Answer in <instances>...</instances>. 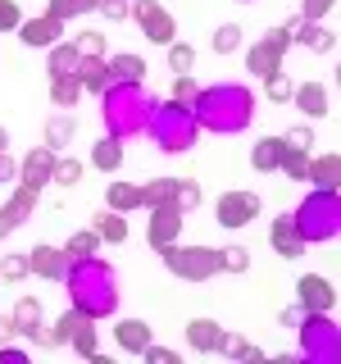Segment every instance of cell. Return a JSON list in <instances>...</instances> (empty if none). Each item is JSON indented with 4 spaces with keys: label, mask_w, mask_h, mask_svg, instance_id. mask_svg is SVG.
<instances>
[{
    "label": "cell",
    "mask_w": 341,
    "mask_h": 364,
    "mask_svg": "<svg viewBox=\"0 0 341 364\" xmlns=\"http://www.w3.org/2000/svg\"><path fill=\"white\" fill-rule=\"evenodd\" d=\"M96 5H100V0H50V5H45V14L68 23V18H77V14H91Z\"/></svg>",
    "instance_id": "8d00e7d4"
},
{
    "label": "cell",
    "mask_w": 341,
    "mask_h": 364,
    "mask_svg": "<svg viewBox=\"0 0 341 364\" xmlns=\"http://www.w3.org/2000/svg\"><path fill=\"white\" fill-rule=\"evenodd\" d=\"M82 178V159H55V182H60V187H73V182Z\"/></svg>",
    "instance_id": "f6af8a7d"
},
{
    "label": "cell",
    "mask_w": 341,
    "mask_h": 364,
    "mask_svg": "<svg viewBox=\"0 0 341 364\" xmlns=\"http://www.w3.org/2000/svg\"><path fill=\"white\" fill-rule=\"evenodd\" d=\"M242 5H255V0H242Z\"/></svg>",
    "instance_id": "6125c7cd"
},
{
    "label": "cell",
    "mask_w": 341,
    "mask_h": 364,
    "mask_svg": "<svg viewBox=\"0 0 341 364\" xmlns=\"http://www.w3.org/2000/svg\"><path fill=\"white\" fill-rule=\"evenodd\" d=\"M114 341H119V350H128V355H141V350L151 346V328H146L141 318H123V323L114 328Z\"/></svg>",
    "instance_id": "7402d4cb"
},
{
    "label": "cell",
    "mask_w": 341,
    "mask_h": 364,
    "mask_svg": "<svg viewBox=\"0 0 341 364\" xmlns=\"http://www.w3.org/2000/svg\"><path fill=\"white\" fill-rule=\"evenodd\" d=\"M301 318H305V310H301V305H291V310L278 314V323H282V328H301Z\"/></svg>",
    "instance_id": "6f0895ef"
},
{
    "label": "cell",
    "mask_w": 341,
    "mask_h": 364,
    "mask_svg": "<svg viewBox=\"0 0 341 364\" xmlns=\"http://www.w3.org/2000/svg\"><path fill=\"white\" fill-rule=\"evenodd\" d=\"M50 100L60 109H73L77 100H82V82H77L73 73H64V77H50Z\"/></svg>",
    "instance_id": "1f68e13d"
},
{
    "label": "cell",
    "mask_w": 341,
    "mask_h": 364,
    "mask_svg": "<svg viewBox=\"0 0 341 364\" xmlns=\"http://www.w3.org/2000/svg\"><path fill=\"white\" fill-rule=\"evenodd\" d=\"M14 333L23 337V341H41V333H45V323H41V301L37 296H23V301H14Z\"/></svg>",
    "instance_id": "e0dca14e"
},
{
    "label": "cell",
    "mask_w": 341,
    "mask_h": 364,
    "mask_svg": "<svg viewBox=\"0 0 341 364\" xmlns=\"http://www.w3.org/2000/svg\"><path fill=\"white\" fill-rule=\"evenodd\" d=\"M37 196H41V191L28 187V182H18V187H14V196L0 205V242H5L14 228H23V223L32 219V210H37Z\"/></svg>",
    "instance_id": "8fae6325"
},
{
    "label": "cell",
    "mask_w": 341,
    "mask_h": 364,
    "mask_svg": "<svg viewBox=\"0 0 341 364\" xmlns=\"http://www.w3.org/2000/svg\"><path fill=\"white\" fill-rule=\"evenodd\" d=\"M73 77L82 82V91H105L109 87V68H105V60H96V55H82L77 68H73Z\"/></svg>",
    "instance_id": "cb8c5ba5"
},
{
    "label": "cell",
    "mask_w": 341,
    "mask_h": 364,
    "mask_svg": "<svg viewBox=\"0 0 341 364\" xmlns=\"http://www.w3.org/2000/svg\"><path fill=\"white\" fill-rule=\"evenodd\" d=\"M77 60H82L77 41H60V46H50V64H45V73L64 77V73H73V68H77Z\"/></svg>",
    "instance_id": "f1b7e54d"
},
{
    "label": "cell",
    "mask_w": 341,
    "mask_h": 364,
    "mask_svg": "<svg viewBox=\"0 0 341 364\" xmlns=\"http://www.w3.org/2000/svg\"><path fill=\"white\" fill-rule=\"evenodd\" d=\"M264 41H269V46H278V50H287V46H291V32H287V28H269V32H264Z\"/></svg>",
    "instance_id": "9f6ffc18"
},
{
    "label": "cell",
    "mask_w": 341,
    "mask_h": 364,
    "mask_svg": "<svg viewBox=\"0 0 341 364\" xmlns=\"http://www.w3.org/2000/svg\"><path fill=\"white\" fill-rule=\"evenodd\" d=\"M64 287L73 310H82L87 318H109L119 310V278L100 255H82V259H68L64 273Z\"/></svg>",
    "instance_id": "6da1fadb"
},
{
    "label": "cell",
    "mask_w": 341,
    "mask_h": 364,
    "mask_svg": "<svg viewBox=\"0 0 341 364\" xmlns=\"http://www.w3.org/2000/svg\"><path fill=\"white\" fill-rule=\"evenodd\" d=\"M5 151H9V132L0 128V155H5Z\"/></svg>",
    "instance_id": "94428289"
},
{
    "label": "cell",
    "mask_w": 341,
    "mask_h": 364,
    "mask_svg": "<svg viewBox=\"0 0 341 364\" xmlns=\"http://www.w3.org/2000/svg\"><path fill=\"white\" fill-rule=\"evenodd\" d=\"M182 223H187V214H182V210H178L173 200L155 205V210H151V223H146V242H151V250L168 246V242H178Z\"/></svg>",
    "instance_id": "30bf717a"
},
{
    "label": "cell",
    "mask_w": 341,
    "mask_h": 364,
    "mask_svg": "<svg viewBox=\"0 0 341 364\" xmlns=\"http://www.w3.org/2000/svg\"><path fill=\"white\" fill-rule=\"evenodd\" d=\"M282 136H264V141H255V151H250V168L255 173H273L278 168V159H282Z\"/></svg>",
    "instance_id": "4316f807"
},
{
    "label": "cell",
    "mask_w": 341,
    "mask_h": 364,
    "mask_svg": "<svg viewBox=\"0 0 341 364\" xmlns=\"http://www.w3.org/2000/svg\"><path fill=\"white\" fill-rule=\"evenodd\" d=\"M282 141H287V146H301V151H310V146H314V132L301 123V128H291L287 136H282Z\"/></svg>",
    "instance_id": "db71d44e"
},
{
    "label": "cell",
    "mask_w": 341,
    "mask_h": 364,
    "mask_svg": "<svg viewBox=\"0 0 341 364\" xmlns=\"http://www.w3.org/2000/svg\"><path fill=\"white\" fill-rule=\"evenodd\" d=\"M146 136H151L159 151L182 155V151H191V146H196L200 123H196V114H191L187 105H178V100H151V114H146Z\"/></svg>",
    "instance_id": "3957f363"
},
{
    "label": "cell",
    "mask_w": 341,
    "mask_h": 364,
    "mask_svg": "<svg viewBox=\"0 0 341 364\" xmlns=\"http://www.w3.org/2000/svg\"><path fill=\"white\" fill-rule=\"evenodd\" d=\"M0 364H28V350H18L14 341H9V346H0Z\"/></svg>",
    "instance_id": "11a10c76"
},
{
    "label": "cell",
    "mask_w": 341,
    "mask_h": 364,
    "mask_svg": "<svg viewBox=\"0 0 341 364\" xmlns=\"http://www.w3.org/2000/svg\"><path fill=\"white\" fill-rule=\"evenodd\" d=\"M32 264H28V255H5L0 259V278H9V282H18V278H28Z\"/></svg>",
    "instance_id": "bcb514c9"
},
{
    "label": "cell",
    "mask_w": 341,
    "mask_h": 364,
    "mask_svg": "<svg viewBox=\"0 0 341 364\" xmlns=\"http://www.w3.org/2000/svg\"><path fill=\"white\" fill-rule=\"evenodd\" d=\"M14 337H18V333H14V318H9V314H0V346H9Z\"/></svg>",
    "instance_id": "91938a15"
},
{
    "label": "cell",
    "mask_w": 341,
    "mask_h": 364,
    "mask_svg": "<svg viewBox=\"0 0 341 364\" xmlns=\"http://www.w3.org/2000/svg\"><path fill=\"white\" fill-rule=\"evenodd\" d=\"M278 168H282L291 182H305V173H310V151H301V146H282Z\"/></svg>",
    "instance_id": "d6a6232c"
},
{
    "label": "cell",
    "mask_w": 341,
    "mask_h": 364,
    "mask_svg": "<svg viewBox=\"0 0 341 364\" xmlns=\"http://www.w3.org/2000/svg\"><path fill=\"white\" fill-rule=\"evenodd\" d=\"M168 68H173V73H191V68H196V46L173 41L168 46Z\"/></svg>",
    "instance_id": "ab89813d"
},
{
    "label": "cell",
    "mask_w": 341,
    "mask_h": 364,
    "mask_svg": "<svg viewBox=\"0 0 341 364\" xmlns=\"http://www.w3.org/2000/svg\"><path fill=\"white\" fill-rule=\"evenodd\" d=\"M264 87H269V100H278V105H287L291 100V77H282V73H273V77H264Z\"/></svg>",
    "instance_id": "7dc6e473"
},
{
    "label": "cell",
    "mask_w": 341,
    "mask_h": 364,
    "mask_svg": "<svg viewBox=\"0 0 341 364\" xmlns=\"http://www.w3.org/2000/svg\"><path fill=\"white\" fill-rule=\"evenodd\" d=\"M305 182H314L318 191H337L341 187V155H310Z\"/></svg>",
    "instance_id": "d6986e66"
},
{
    "label": "cell",
    "mask_w": 341,
    "mask_h": 364,
    "mask_svg": "<svg viewBox=\"0 0 341 364\" xmlns=\"http://www.w3.org/2000/svg\"><path fill=\"white\" fill-rule=\"evenodd\" d=\"M246 68H250L255 77H273V73H282V50L259 37L255 46H250V55H246Z\"/></svg>",
    "instance_id": "44dd1931"
},
{
    "label": "cell",
    "mask_w": 341,
    "mask_h": 364,
    "mask_svg": "<svg viewBox=\"0 0 341 364\" xmlns=\"http://www.w3.org/2000/svg\"><path fill=\"white\" fill-rule=\"evenodd\" d=\"M18 178V164H14V159H9V151L5 155H0V182H14Z\"/></svg>",
    "instance_id": "680465c9"
},
{
    "label": "cell",
    "mask_w": 341,
    "mask_h": 364,
    "mask_svg": "<svg viewBox=\"0 0 341 364\" xmlns=\"http://www.w3.org/2000/svg\"><path fill=\"white\" fill-rule=\"evenodd\" d=\"M91 323H96V318H87V314H82V318L73 323V337H68V346H73L77 355H87V360L96 355V328H91Z\"/></svg>",
    "instance_id": "d590c367"
},
{
    "label": "cell",
    "mask_w": 341,
    "mask_h": 364,
    "mask_svg": "<svg viewBox=\"0 0 341 364\" xmlns=\"http://www.w3.org/2000/svg\"><path fill=\"white\" fill-rule=\"evenodd\" d=\"M250 219H259V196L255 191H223L219 205H214V223L219 228H246Z\"/></svg>",
    "instance_id": "ba28073f"
},
{
    "label": "cell",
    "mask_w": 341,
    "mask_h": 364,
    "mask_svg": "<svg viewBox=\"0 0 341 364\" xmlns=\"http://www.w3.org/2000/svg\"><path fill=\"white\" fill-rule=\"evenodd\" d=\"M91 228H96L100 242H109V246H123V242H128V219H123L119 210H100Z\"/></svg>",
    "instance_id": "d4e9b609"
},
{
    "label": "cell",
    "mask_w": 341,
    "mask_h": 364,
    "mask_svg": "<svg viewBox=\"0 0 341 364\" xmlns=\"http://www.w3.org/2000/svg\"><path fill=\"white\" fill-rule=\"evenodd\" d=\"M246 269H250V250H246V246L219 250V273H246Z\"/></svg>",
    "instance_id": "60d3db41"
},
{
    "label": "cell",
    "mask_w": 341,
    "mask_h": 364,
    "mask_svg": "<svg viewBox=\"0 0 341 364\" xmlns=\"http://www.w3.org/2000/svg\"><path fill=\"white\" fill-rule=\"evenodd\" d=\"M173 187H178V178H155V182H146V187H141V205H146V210H155V205L173 200Z\"/></svg>",
    "instance_id": "74e56055"
},
{
    "label": "cell",
    "mask_w": 341,
    "mask_h": 364,
    "mask_svg": "<svg viewBox=\"0 0 341 364\" xmlns=\"http://www.w3.org/2000/svg\"><path fill=\"white\" fill-rule=\"evenodd\" d=\"M269 242H273V250H278L282 259L305 255V242H301V232H296L291 214H282V219H273V223H269Z\"/></svg>",
    "instance_id": "ac0fdd59"
},
{
    "label": "cell",
    "mask_w": 341,
    "mask_h": 364,
    "mask_svg": "<svg viewBox=\"0 0 341 364\" xmlns=\"http://www.w3.org/2000/svg\"><path fill=\"white\" fill-rule=\"evenodd\" d=\"M105 68H109V82H141L146 77L141 55H114V60H105Z\"/></svg>",
    "instance_id": "484cf974"
},
{
    "label": "cell",
    "mask_w": 341,
    "mask_h": 364,
    "mask_svg": "<svg viewBox=\"0 0 341 364\" xmlns=\"http://www.w3.org/2000/svg\"><path fill=\"white\" fill-rule=\"evenodd\" d=\"M219 337H223V328L214 323V318H191L187 323V346L196 350V355H214V350H219Z\"/></svg>",
    "instance_id": "ffe728a7"
},
{
    "label": "cell",
    "mask_w": 341,
    "mask_h": 364,
    "mask_svg": "<svg viewBox=\"0 0 341 364\" xmlns=\"http://www.w3.org/2000/svg\"><path fill=\"white\" fill-rule=\"evenodd\" d=\"M296 333H301V360H310V364L341 360V328L332 323V314H328V310L305 314Z\"/></svg>",
    "instance_id": "8992f818"
},
{
    "label": "cell",
    "mask_w": 341,
    "mask_h": 364,
    "mask_svg": "<svg viewBox=\"0 0 341 364\" xmlns=\"http://www.w3.org/2000/svg\"><path fill=\"white\" fill-rule=\"evenodd\" d=\"M96 9H100L109 23H123V18H128V0H100Z\"/></svg>",
    "instance_id": "816d5d0a"
},
{
    "label": "cell",
    "mask_w": 341,
    "mask_h": 364,
    "mask_svg": "<svg viewBox=\"0 0 341 364\" xmlns=\"http://www.w3.org/2000/svg\"><path fill=\"white\" fill-rule=\"evenodd\" d=\"M173 205L182 214H191L200 205V182H191V178H178V187H173Z\"/></svg>",
    "instance_id": "f35d334b"
},
{
    "label": "cell",
    "mask_w": 341,
    "mask_h": 364,
    "mask_svg": "<svg viewBox=\"0 0 341 364\" xmlns=\"http://www.w3.org/2000/svg\"><path fill=\"white\" fill-rule=\"evenodd\" d=\"M91 164H96L100 173H119V164H123V141H114V136H100V141L91 146Z\"/></svg>",
    "instance_id": "83f0119b"
},
{
    "label": "cell",
    "mask_w": 341,
    "mask_h": 364,
    "mask_svg": "<svg viewBox=\"0 0 341 364\" xmlns=\"http://www.w3.org/2000/svg\"><path fill=\"white\" fill-rule=\"evenodd\" d=\"M77 318H82V310H68V314H60V318H55V328H45V333H41V346H68V337H73V323H77Z\"/></svg>",
    "instance_id": "836d02e7"
},
{
    "label": "cell",
    "mask_w": 341,
    "mask_h": 364,
    "mask_svg": "<svg viewBox=\"0 0 341 364\" xmlns=\"http://www.w3.org/2000/svg\"><path fill=\"white\" fill-rule=\"evenodd\" d=\"M73 132H77V119H73V114H55V119L45 123V146H50V151L60 155L64 146L73 141Z\"/></svg>",
    "instance_id": "f546056e"
},
{
    "label": "cell",
    "mask_w": 341,
    "mask_h": 364,
    "mask_svg": "<svg viewBox=\"0 0 341 364\" xmlns=\"http://www.w3.org/2000/svg\"><path fill=\"white\" fill-rule=\"evenodd\" d=\"M96 250H100V232H96V228H82V232H73V237L64 242V255H68V259L96 255Z\"/></svg>",
    "instance_id": "e575fe53"
},
{
    "label": "cell",
    "mask_w": 341,
    "mask_h": 364,
    "mask_svg": "<svg viewBox=\"0 0 341 364\" xmlns=\"http://www.w3.org/2000/svg\"><path fill=\"white\" fill-rule=\"evenodd\" d=\"M291 100H296V109H305L310 119H323L328 114V87L323 82H301L291 91Z\"/></svg>",
    "instance_id": "603a6c76"
},
{
    "label": "cell",
    "mask_w": 341,
    "mask_h": 364,
    "mask_svg": "<svg viewBox=\"0 0 341 364\" xmlns=\"http://www.w3.org/2000/svg\"><path fill=\"white\" fill-rule=\"evenodd\" d=\"M141 355L151 360V364H178V350H168V346H155V341L141 350Z\"/></svg>",
    "instance_id": "f5cc1de1"
},
{
    "label": "cell",
    "mask_w": 341,
    "mask_h": 364,
    "mask_svg": "<svg viewBox=\"0 0 341 364\" xmlns=\"http://www.w3.org/2000/svg\"><path fill=\"white\" fill-rule=\"evenodd\" d=\"M105 200H109V210H119V214L141 210V187H136V182H109Z\"/></svg>",
    "instance_id": "4dcf8cb0"
},
{
    "label": "cell",
    "mask_w": 341,
    "mask_h": 364,
    "mask_svg": "<svg viewBox=\"0 0 341 364\" xmlns=\"http://www.w3.org/2000/svg\"><path fill=\"white\" fill-rule=\"evenodd\" d=\"M291 223H296V232H301V242L310 246V242H332V237L341 232V196L337 191H310L301 205H296V214H291Z\"/></svg>",
    "instance_id": "5b68a950"
},
{
    "label": "cell",
    "mask_w": 341,
    "mask_h": 364,
    "mask_svg": "<svg viewBox=\"0 0 341 364\" xmlns=\"http://www.w3.org/2000/svg\"><path fill=\"white\" fill-rule=\"evenodd\" d=\"M23 23V9H18V0H0V32H14Z\"/></svg>",
    "instance_id": "c3c4849f"
},
{
    "label": "cell",
    "mask_w": 341,
    "mask_h": 364,
    "mask_svg": "<svg viewBox=\"0 0 341 364\" xmlns=\"http://www.w3.org/2000/svg\"><path fill=\"white\" fill-rule=\"evenodd\" d=\"M159 255H164L168 273L182 278V282H210L214 273H219V250L214 246H178V242H168V246H159Z\"/></svg>",
    "instance_id": "52a82bcc"
},
{
    "label": "cell",
    "mask_w": 341,
    "mask_h": 364,
    "mask_svg": "<svg viewBox=\"0 0 341 364\" xmlns=\"http://www.w3.org/2000/svg\"><path fill=\"white\" fill-rule=\"evenodd\" d=\"M196 96H200L196 77H191V73H178V77H173V96H168V100H178V105L191 109V100H196Z\"/></svg>",
    "instance_id": "b9f144b4"
},
{
    "label": "cell",
    "mask_w": 341,
    "mask_h": 364,
    "mask_svg": "<svg viewBox=\"0 0 341 364\" xmlns=\"http://www.w3.org/2000/svg\"><path fill=\"white\" fill-rule=\"evenodd\" d=\"M100 96H105V128L114 141H132V136L146 132L151 96L141 91V82H109Z\"/></svg>",
    "instance_id": "277c9868"
},
{
    "label": "cell",
    "mask_w": 341,
    "mask_h": 364,
    "mask_svg": "<svg viewBox=\"0 0 341 364\" xmlns=\"http://www.w3.org/2000/svg\"><path fill=\"white\" fill-rule=\"evenodd\" d=\"M128 14H136V23H141V32H146V41H155V46H173V41H178L173 14H168V9H159L155 0H136Z\"/></svg>",
    "instance_id": "9c48e42d"
},
{
    "label": "cell",
    "mask_w": 341,
    "mask_h": 364,
    "mask_svg": "<svg viewBox=\"0 0 341 364\" xmlns=\"http://www.w3.org/2000/svg\"><path fill=\"white\" fill-rule=\"evenodd\" d=\"M287 32H291V41H296V46H305V50H318V55H328V50L337 46V32H332V28H323V23H310V18L287 23Z\"/></svg>",
    "instance_id": "2e32d148"
},
{
    "label": "cell",
    "mask_w": 341,
    "mask_h": 364,
    "mask_svg": "<svg viewBox=\"0 0 341 364\" xmlns=\"http://www.w3.org/2000/svg\"><path fill=\"white\" fill-rule=\"evenodd\" d=\"M237 46H242V28H237V23H223V28L214 32V50H219V55H232Z\"/></svg>",
    "instance_id": "7bdbcfd3"
},
{
    "label": "cell",
    "mask_w": 341,
    "mask_h": 364,
    "mask_svg": "<svg viewBox=\"0 0 341 364\" xmlns=\"http://www.w3.org/2000/svg\"><path fill=\"white\" fill-rule=\"evenodd\" d=\"M28 264L37 278L45 282H64V273H68V255H64V246H50V242H41V246H32L28 250Z\"/></svg>",
    "instance_id": "9a60e30c"
},
{
    "label": "cell",
    "mask_w": 341,
    "mask_h": 364,
    "mask_svg": "<svg viewBox=\"0 0 341 364\" xmlns=\"http://www.w3.org/2000/svg\"><path fill=\"white\" fill-rule=\"evenodd\" d=\"M337 0H301V18H310V23H318L328 14V9H332Z\"/></svg>",
    "instance_id": "f907efd6"
},
{
    "label": "cell",
    "mask_w": 341,
    "mask_h": 364,
    "mask_svg": "<svg viewBox=\"0 0 341 364\" xmlns=\"http://www.w3.org/2000/svg\"><path fill=\"white\" fill-rule=\"evenodd\" d=\"M296 305H301L305 314H314V310H328V314H332V305H337L332 282H328L323 273H305V278L296 282Z\"/></svg>",
    "instance_id": "7c38bea8"
},
{
    "label": "cell",
    "mask_w": 341,
    "mask_h": 364,
    "mask_svg": "<svg viewBox=\"0 0 341 364\" xmlns=\"http://www.w3.org/2000/svg\"><path fill=\"white\" fill-rule=\"evenodd\" d=\"M191 114L210 132H246L250 119H255V96L242 82H214L200 87V96L191 100Z\"/></svg>",
    "instance_id": "7a4b0ae2"
},
{
    "label": "cell",
    "mask_w": 341,
    "mask_h": 364,
    "mask_svg": "<svg viewBox=\"0 0 341 364\" xmlns=\"http://www.w3.org/2000/svg\"><path fill=\"white\" fill-rule=\"evenodd\" d=\"M246 350H250V341H246L242 333H223V337H219V355H227V360H246Z\"/></svg>",
    "instance_id": "ee69618b"
},
{
    "label": "cell",
    "mask_w": 341,
    "mask_h": 364,
    "mask_svg": "<svg viewBox=\"0 0 341 364\" xmlns=\"http://www.w3.org/2000/svg\"><path fill=\"white\" fill-rule=\"evenodd\" d=\"M55 159H60V155H55L50 151V146H37V151H28V155H23V164H18V182H28V187H50V182H55Z\"/></svg>",
    "instance_id": "5bb4252c"
},
{
    "label": "cell",
    "mask_w": 341,
    "mask_h": 364,
    "mask_svg": "<svg viewBox=\"0 0 341 364\" xmlns=\"http://www.w3.org/2000/svg\"><path fill=\"white\" fill-rule=\"evenodd\" d=\"M77 50H82V55H96V60H105V37H100V32H82V37H77Z\"/></svg>",
    "instance_id": "681fc988"
},
{
    "label": "cell",
    "mask_w": 341,
    "mask_h": 364,
    "mask_svg": "<svg viewBox=\"0 0 341 364\" xmlns=\"http://www.w3.org/2000/svg\"><path fill=\"white\" fill-rule=\"evenodd\" d=\"M18 41H23V46H32V50H50V46H60V41H64V23H60V18H50V14H41V18H23V23H18Z\"/></svg>",
    "instance_id": "4fadbf2b"
}]
</instances>
